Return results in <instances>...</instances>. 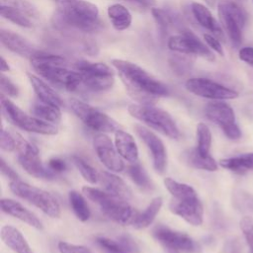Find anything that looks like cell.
Here are the masks:
<instances>
[{
  "label": "cell",
  "mask_w": 253,
  "mask_h": 253,
  "mask_svg": "<svg viewBox=\"0 0 253 253\" xmlns=\"http://www.w3.org/2000/svg\"><path fill=\"white\" fill-rule=\"evenodd\" d=\"M112 65L118 70L128 94L139 104L151 105L159 97L168 94L166 85L137 64L124 59H113Z\"/></svg>",
  "instance_id": "6da1fadb"
},
{
  "label": "cell",
  "mask_w": 253,
  "mask_h": 253,
  "mask_svg": "<svg viewBox=\"0 0 253 253\" xmlns=\"http://www.w3.org/2000/svg\"><path fill=\"white\" fill-rule=\"evenodd\" d=\"M30 61L38 74L65 90L75 91L82 86V74L66 68L67 62L60 55L38 50L31 56Z\"/></svg>",
  "instance_id": "7a4b0ae2"
},
{
  "label": "cell",
  "mask_w": 253,
  "mask_h": 253,
  "mask_svg": "<svg viewBox=\"0 0 253 253\" xmlns=\"http://www.w3.org/2000/svg\"><path fill=\"white\" fill-rule=\"evenodd\" d=\"M57 20L71 28L93 32L100 26L98 7L85 0H66L58 3Z\"/></svg>",
  "instance_id": "3957f363"
},
{
  "label": "cell",
  "mask_w": 253,
  "mask_h": 253,
  "mask_svg": "<svg viewBox=\"0 0 253 253\" xmlns=\"http://www.w3.org/2000/svg\"><path fill=\"white\" fill-rule=\"evenodd\" d=\"M82 192L87 199L97 204L110 219L121 224L131 223L134 219L133 210L127 200L89 186L83 187Z\"/></svg>",
  "instance_id": "277c9868"
},
{
  "label": "cell",
  "mask_w": 253,
  "mask_h": 253,
  "mask_svg": "<svg viewBox=\"0 0 253 253\" xmlns=\"http://www.w3.org/2000/svg\"><path fill=\"white\" fill-rule=\"evenodd\" d=\"M127 111L131 117L164 135L173 139L180 137V131L175 121L166 111L146 104H131Z\"/></svg>",
  "instance_id": "5b68a950"
},
{
  "label": "cell",
  "mask_w": 253,
  "mask_h": 253,
  "mask_svg": "<svg viewBox=\"0 0 253 253\" xmlns=\"http://www.w3.org/2000/svg\"><path fill=\"white\" fill-rule=\"evenodd\" d=\"M1 108L4 116L16 126L30 132L53 135L58 132V127L51 123L37 117H30L8 98L1 94Z\"/></svg>",
  "instance_id": "8992f818"
},
{
  "label": "cell",
  "mask_w": 253,
  "mask_h": 253,
  "mask_svg": "<svg viewBox=\"0 0 253 253\" xmlns=\"http://www.w3.org/2000/svg\"><path fill=\"white\" fill-rule=\"evenodd\" d=\"M9 186L16 196L28 201L48 216L53 218L60 216V206L48 192L21 180L11 181Z\"/></svg>",
  "instance_id": "52a82bcc"
},
{
  "label": "cell",
  "mask_w": 253,
  "mask_h": 253,
  "mask_svg": "<svg viewBox=\"0 0 253 253\" xmlns=\"http://www.w3.org/2000/svg\"><path fill=\"white\" fill-rule=\"evenodd\" d=\"M217 12L225 33L231 43L239 46L242 42V30L246 23V15L233 0H217Z\"/></svg>",
  "instance_id": "ba28073f"
},
{
  "label": "cell",
  "mask_w": 253,
  "mask_h": 253,
  "mask_svg": "<svg viewBox=\"0 0 253 253\" xmlns=\"http://www.w3.org/2000/svg\"><path fill=\"white\" fill-rule=\"evenodd\" d=\"M13 135L16 140V149L19 152L18 161L24 170L36 178L54 179L56 174L42 163L39 156V149L18 132H13Z\"/></svg>",
  "instance_id": "9c48e42d"
},
{
  "label": "cell",
  "mask_w": 253,
  "mask_h": 253,
  "mask_svg": "<svg viewBox=\"0 0 253 253\" xmlns=\"http://www.w3.org/2000/svg\"><path fill=\"white\" fill-rule=\"evenodd\" d=\"M70 108L85 126L99 132H116L121 125L107 114L77 99L70 100Z\"/></svg>",
  "instance_id": "30bf717a"
},
{
  "label": "cell",
  "mask_w": 253,
  "mask_h": 253,
  "mask_svg": "<svg viewBox=\"0 0 253 253\" xmlns=\"http://www.w3.org/2000/svg\"><path fill=\"white\" fill-rule=\"evenodd\" d=\"M153 236L172 253H200V244L187 233L159 225L153 229Z\"/></svg>",
  "instance_id": "8fae6325"
},
{
  "label": "cell",
  "mask_w": 253,
  "mask_h": 253,
  "mask_svg": "<svg viewBox=\"0 0 253 253\" xmlns=\"http://www.w3.org/2000/svg\"><path fill=\"white\" fill-rule=\"evenodd\" d=\"M207 118L219 126L223 133L229 139H238L241 130L235 123V115L232 108L223 102H211L205 108Z\"/></svg>",
  "instance_id": "7c38bea8"
},
{
  "label": "cell",
  "mask_w": 253,
  "mask_h": 253,
  "mask_svg": "<svg viewBox=\"0 0 253 253\" xmlns=\"http://www.w3.org/2000/svg\"><path fill=\"white\" fill-rule=\"evenodd\" d=\"M186 89L199 97L212 100H230L238 97V93L208 78L193 77L186 81Z\"/></svg>",
  "instance_id": "4fadbf2b"
},
{
  "label": "cell",
  "mask_w": 253,
  "mask_h": 253,
  "mask_svg": "<svg viewBox=\"0 0 253 253\" xmlns=\"http://www.w3.org/2000/svg\"><path fill=\"white\" fill-rule=\"evenodd\" d=\"M167 45L171 50L176 52L201 56L210 61L214 59L210 48L195 34L189 31L169 38Z\"/></svg>",
  "instance_id": "5bb4252c"
},
{
  "label": "cell",
  "mask_w": 253,
  "mask_h": 253,
  "mask_svg": "<svg viewBox=\"0 0 253 253\" xmlns=\"http://www.w3.org/2000/svg\"><path fill=\"white\" fill-rule=\"evenodd\" d=\"M93 145L98 158L107 169L113 172H121L124 170L125 164L122 160V156L107 134L103 132L98 133L94 137Z\"/></svg>",
  "instance_id": "9a60e30c"
},
{
  "label": "cell",
  "mask_w": 253,
  "mask_h": 253,
  "mask_svg": "<svg viewBox=\"0 0 253 253\" xmlns=\"http://www.w3.org/2000/svg\"><path fill=\"white\" fill-rule=\"evenodd\" d=\"M134 130L151 152L154 169L159 174H162L167 164V153L164 143L154 132L141 125H135Z\"/></svg>",
  "instance_id": "2e32d148"
},
{
  "label": "cell",
  "mask_w": 253,
  "mask_h": 253,
  "mask_svg": "<svg viewBox=\"0 0 253 253\" xmlns=\"http://www.w3.org/2000/svg\"><path fill=\"white\" fill-rule=\"evenodd\" d=\"M169 209L173 213L179 215L192 225L198 226L203 223L204 209L199 197L187 200L172 198Z\"/></svg>",
  "instance_id": "e0dca14e"
},
{
  "label": "cell",
  "mask_w": 253,
  "mask_h": 253,
  "mask_svg": "<svg viewBox=\"0 0 253 253\" xmlns=\"http://www.w3.org/2000/svg\"><path fill=\"white\" fill-rule=\"evenodd\" d=\"M0 206L2 211H4L5 213L26 222L32 227H35L37 229H42V223L38 218V216L34 212L26 209L19 202L12 199H2L0 201Z\"/></svg>",
  "instance_id": "ac0fdd59"
},
{
  "label": "cell",
  "mask_w": 253,
  "mask_h": 253,
  "mask_svg": "<svg viewBox=\"0 0 253 253\" xmlns=\"http://www.w3.org/2000/svg\"><path fill=\"white\" fill-rule=\"evenodd\" d=\"M96 243L105 253H137L139 251L137 243L127 234L121 235L117 239L98 237Z\"/></svg>",
  "instance_id": "d6986e66"
},
{
  "label": "cell",
  "mask_w": 253,
  "mask_h": 253,
  "mask_svg": "<svg viewBox=\"0 0 253 253\" xmlns=\"http://www.w3.org/2000/svg\"><path fill=\"white\" fill-rule=\"evenodd\" d=\"M0 41L8 49L24 57L31 58V56L38 51L28 40L11 31L1 30Z\"/></svg>",
  "instance_id": "ffe728a7"
},
{
  "label": "cell",
  "mask_w": 253,
  "mask_h": 253,
  "mask_svg": "<svg viewBox=\"0 0 253 253\" xmlns=\"http://www.w3.org/2000/svg\"><path fill=\"white\" fill-rule=\"evenodd\" d=\"M115 146L119 154L126 161L130 164L138 161V149L136 142L130 133L122 128L118 129L115 132Z\"/></svg>",
  "instance_id": "44dd1931"
},
{
  "label": "cell",
  "mask_w": 253,
  "mask_h": 253,
  "mask_svg": "<svg viewBox=\"0 0 253 253\" xmlns=\"http://www.w3.org/2000/svg\"><path fill=\"white\" fill-rule=\"evenodd\" d=\"M98 181L103 186L104 190L110 194H113L115 196L121 197L126 200L130 199L132 196L131 190L125 183V181L111 172H107V171L99 172Z\"/></svg>",
  "instance_id": "7402d4cb"
},
{
  "label": "cell",
  "mask_w": 253,
  "mask_h": 253,
  "mask_svg": "<svg viewBox=\"0 0 253 253\" xmlns=\"http://www.w3.org/2000/svg\"><path fill=\"white\" fill-rule=\"evenodd\" d=\"M191 10L192 13L197 20V22L208 31L211 32L214 36L217 37V39H224L223 32L219 24L216 22L211 11L203 4L193 2L191 4Z\"/></svg>",
  "instance_id": "603a6c76"
},
{
  "label": "cell",
  "mask_w": 253,
  "mask_h": 253,
  "mask_svg": "<svg viewBox=\"0 0 253 253\" xmlns=\"http://www.w3.org/2000/svg\"><path fill=\"white\" fill-rule=\"evenodd\" d=\"M1 238L16 253H34L22 233L12 225H4L1 228Z\"/></svg>",
  "instance_id": "cb8c5ba5"
},
{
  "label": "cell",
  "mask_w": 253,
  "mask_h": 253,
  "mask_svg": "<svg viewBox=\"0 0 253 253\" xmlns=\"http://www.w3.org/2000/svg\"><path fill=\"white\" fill-rule=\"evenodd\" d=\"M28 77L39 100L57 107H61L63 105L60 96L43 80L34 74H28Z\"/></svg>",
  "instance_id": "d4e9b609"
},
{
  "label": "cell",
  "mask_w": 253,
  "mask_h": 253,
  "mask_svg": "<svg viewBox=\"0 0 253 253\" xmlns=\"http://www.w3.org/2000/svg\"><path fill=\"white\" fill-rule=\"evenodd\" d=\"M219 165L234 173L243 174L253 170V152L239 154L237 156L222 158L219 160Z\"/></svg>",
  "instance_id": "484cf974"
},
{
  "label": "cell",
  "mask_w": 253,
  "mask_h": 253,
  "mask_svg": "<svg viewBox=\"0 0 253 253\" xmlns=\"http://www.w3.org/2000/svg\"><path fill=\"white\" fill-rule=\"evenodd\" d=\"M162 205L163 199L161 197L153 198L149 205L146 207V209L139 214L135 215L134 219L131 222L132 226L136 229H142L149 226L159 212Z\"/></svg>",
  "instance_id": "4316f807"
},
{
  "label": "cell",
  "mask_w": 253,
  "mask_h": 253,
  "mask_svg": "<svg viewBox=\"0 0 253 253\" xmlns=\"http://www.w3.org/2000/svg\"><path fill=\"white\" fill-rule=\"evenodd\" d=\"M184 160L192 167L206 170V171H216L217 170V163L215 160L211 156H204L202 155L197 148H192L183 153Z\"/></svg>",
  "instance_id": "83f0119b"
},
{
  "label": "cell",
  "mask_w": 253,
  "mask_h": 253,
  "mask_svg": "<svg viewBox=\"0 0 253 253\" xmlns=\"http://www.w3.org/2000/svg\"><path fill=\"white\" fill-rule=\"evenodd\" d=\"M107 12L113 27L117 31H125L130 26L132 21L131 14L124 5L113 4L109 6Z\"/></svg>",
  "instance_id": "f1b7e54d"
},
{
  "label": "cell",
  "mask_w": 253,
  "mask_h": 253,
  "mask_svg": "<svg viewBox=\"0 0 253 253\" xmlns=\"http://www.w3.org/2000/svg\"><path fill=\"white\" fill-rule=\"evenodd\" d=\"M33 114L35 117L43 120L51 124H58L61 120L60 107H57L52 104L42 102L38 99L37 102L33 105Z\"/></svg>",
  "instance_id": "f546056e"
},
{
  "label": "cell",
  "mask_w": 253,
  "mask_h": 253,
  "mask_svg": "<svg viewBox=\"0 0 253 253\" xmlns=\"http://www.w3.org/2000/svg\"><path fill=\"white\" fill-rule=\"evenodd\" d=\"M163 182H164L165 188L168 190V192L172 195L174 199L187 200V199H194L198 197L197 192L190 185L180 183L178 181L173 180L170 177L165 178Z\"/></svg>",
  "instance_id": "4dcf8cb0"
},
{
  "label": "cell",
  "mask_w": 253,
  "mask_h": 253,
  "mask_svg": "<svg viewBox=\"0 0 253 253\" xmlns=\"http://www.w3.org/2000/svg\"><path fill=\"white\" fill-rule=\"evenodd\" d=\"M126 173L138 188L142 190H151L153 188V184L149 176L147 175L144 168L138 163V161L131 163L126 168Z\"/></svg>",
  "instance_id": "1f68e13d"
},
{
  "label": "cell",
  "mask_w": 253,
  "mask_h": 253,
  "mask_svg": "<svg viewBox=\"0 0 253 253\" xmlns=\"http://www.w3.org/2000/svg\"><path fill=\"white\" fill-rule=\"evenodd\" d=\"M75 70L83 75H113L111 67L103 62H90L87 60H79L74 64Z\"/></svg>",
  "instance_id": "d6a6232c"
},
{
  "label": "cell",
  "mask_w": 253,
  "mask_h": 253,
  "mask_svg": "<svg viewBox=\"0 0 253 253\" xmlns=\"http://www.w3.org/2000/svg\"><path fill=\"white\" fill-rule=\"evenodd\" d=\"M68 199L77 218L81 221H87L90 218L91 213L84 197L76 191H71L69 192Z\"/></svg>",
  "instance_id": "836d02e7"
},
{
  "label": "cell",
  "mask_w": 253,
  "mask_h": 253,
  "mask_svg": "<svg viewBox=\"0 0 253 253\" xmlns=\"http://www.w3.org/2000/svg\"><path fill=\"white\" fill-rule=\"evenodd\" d=\"M0 13L1 16L8 21L23 27V28H32L33 23L31 21V18H29L26 14H24L22 11L9 7V6H1L0 5Z\"/></svg>",
  "instance_id": "e575fe53"
},
{
  "label": "cell",
  "mask_w": 253,
  "mask_h": 253,
  "mask_svg": "<svg viewBox=\"0 0 253 253\" xmlns=\"http://www.w3.org/2000/svg\"><path fill=\"white\" fill-rule=\"evenodd\" d=\"M197 138H198V145L196 148L198 149V151L204 156L210 155V149L211 145V132L210 130V127L206 124L204 123L198 124Z\"/></svg>",
  "instance_id": "d590c367"
},
{
  "label": "cell",
  "mask_w": 253,
  "mask_h": 253,
  "mask_svg": "<svg viewBox=\"0 0 253 253\" xmlns=\"http://www.w3.org/2000/svg\"><path fill=\"white\" fill-rule=\"evenodd\" d=\"M73 164L76 166L82 177L91 184H96L99 180V173L88 163H86L81 157L73 155L71 157Z\"/></svg>",
  "instance_id": "8d00e7d4"
},
{
  "label": "cell",
  "mask_w": 253,
  "mask_h": 253,
  "mask_svg": "<svg viewBox=\"0 0 253 253\" xmlns=\"http://www.w3.org/2000/svg\"><path fill=\"white\" fill-rule=\"evenodd\" d=\"M0 5L16 8L26 14L29 18L36 19L39 17V11L36 6L26 0H0Z\"/></svg>",
  "instance_id": "74e56055"
},
{
  "label": "cell",
  "mask_w": 253,
  "mask_h": 253,
  "mask_svg": "<svg viewBox=\"0 0 253 253\" xmlns=\"http://www.w3.org/2000/svg\"><path fill=\"white\" fill-rule=\"evenodd\" d=\"M239 224L245 240L251 250V253H253V217L248 215L243 216Z\"/></svg>",
  "instance_id": "f35d334b"
},
{
  "label": "cell",
  "mask_w": 253,
  "mask_h": 253,
  "mask_svg": "<svg viewBox=\"0 0 253 253\" xmlns=\"http://www.w3.org/2000/svg\"><path fill=\"white\" fill-rule=\"evenodd\" d=\"M0 88L1 93L9 97H17L19 94L18 87L3 73L0 75Z\"/></svg>",
  "instance_id": "ab89813d"
},
{
  "label": "cell",
  "mask_w": 253,
  "mask_h": 253,
  "mask_svg": "<svg viewBox=\"0 0 253 253\" xmlns=\"http://www.w3.org/2000/svg\"><path fill=\"white\" fill-rule=\"evenodd\" d=\"M0 137V146L3 150L10 152L16 149V140L13 133H10L8 130L2 127Z\"/></svg>",
  "instance_id": "60d3db41"
},
{
  "label": "cell",
  "mask_w": 253,
  "mask_h": 253,
  "mask_svg": "<svg viewBox=\"0 0 253 253\" xmlns=\"http://www.w3.org/2000/svg\"><path fill=\"white\" fill-rule=\"evenodd\" d=\"M151 14L161 29L166 30L171 24V19L164 10L160 8H151Z\"/></svg>",
  "instance_id": "b9f144b4"
},
{
  "label": "cell",
  "mask_w": 253,
  "mask_h": 253,
  "mask_svg": "<svg viewBox=\"0 0 253 253\" xmlns=\"http://www.w3.org/2000/svg\"><path fill=\"white\" fill-rule=\"evenodd\" d=\"M58 249L60 253H92L87 247L83 245L71 244L64 241H60L58 243Z\"/></svg>",
  "instance_id": "7bdbcfd3"
},
{
  "label": "cell",
  "mask_w": 253,
  "mask_h": 253,
  "mask_svg": "<svg viewBox=\"0 0 253 253\" xmlns=\"http://www.w3.org/2000/svg\"><path fill=\"white\" fill-rule=\"evenodd\" d=\"M236 200H237L238 205L241 208L253 212V194L244 192V191H240L237 194Z\"/></svg>",
  "instance_id": "ee69618b"
},
{
  "label": "cell",
  "mask_w": 253,
  "mask_h": 253,
  "mask_svg": "<svg viewBox=\"0 0 253 253\" xmlns=\"http://www.w3.org/2000/svg\"><path fill=\"white\" fill-rule=\"evenodd\" d=\"M204 40L207 42L208 46L211 47L212 50H214L215 52H217L219 55L223 56V48L221 46L220 42L218 41V39H216L214 36L210 35V34H205L204 35Z\"/></svg>",
  "instance_id": "f6af8a7d"
},
{
  "label": "cell",
  "mask_w": 253,
  "mask_h": 253,
  "mask_svg": "<svg viewBox=\"0 0 253 253\" xmlns=\"http://www.w3.org/2000/svg\"><path fill=\"white\" fill-rule=\"evenodd\" d=\"M47 167L55 174L57 173H61L64 172L67 169V165L65 163L64 160L57 158V157H53L50 158L47 162Z\"/></svg>",
  "instance_id": "bcb514c9"
},
{
  "label": "cell",
  "mask_w": 253,
  "mask_h": 253,
  "mask_svg": "<svg viewBox=\"0 0 253 253\" xmlns=\"http://www.w3.org/2000/svg\"><path fill=\"white\" fill-rule=\"evenodd\" d=\"M224 253H243L239 240L235 237L227 239L224 243Z\"/></svg>",
  "instance_id": "7dc6e473"
},
{
  "label": "cell",
  "mask_w": 253,
  "mask_h": 253,
  "mask_svg": "<svg viewBox=\"0 0 253 253\" xmlns=\"http://www.w3.org/2000/svg\"><path fill=\"white\" fill-rule=\"evenodd\" d=\"M1 165H0V169L3 175H5L7 178H9L11 181H15V180H19V176L18 174L5 162V160L3 158H1L0 161Z\"/></svg>",
  "instance_id": "c3c4849f"
},
{
  "label": "cell",
  "mask_w": 253,
  "mask_h": 253,
  "mask_svg": "<svg viewBox=\"0 0 253 253\" xmlns=\"http://www.w3.org/2000/svg\"><path fill=\"white\" fill-rule=\"evenodd\" d=\"M239 59L253 66V47L246 46L239 50Z\"/></svg>",
  "instance_id": "681fc988"
},
{
  "label": "cell",
  "mask_w": 253,
  "mask_h": 253,
  "mask_svg": "<svg viewBox=\"0 0 253 253\" xmlns=\"http://www.w3.org/2000/svg\"><path fill=\"white\" fill-rule=\"evenodd\" d=\"M126 1H128V2H132V3H135L139 6H142V7H149V8H152L154 5H155V0H126Z\"/></svg>",
  "instance_id": "f907efd6"
},
{
  "label": "cell",
  "mask_w": 253,
  "mask_h": 253,
  "mask_svg": "<svg viewBox=\"0 0 253 253\" xmlns=\"http://www.w3.org/2000/svg\"><path fill=\"white\" fill-rule=\"evenodd\" d=\"M10 69L7 61L5 60V58L3 56H1V61H0V70L2 72H5V71H8Z\"/></svg>",
  "instance_id": "816d5d0a"
},
{
  "label": "cell",
  "mask_w": 253,
  "mask_h": 253,
  "mask_svg": "<svg viewBox=\"0 0 253 253\" xmlns=\"http://www.w3.org/2000/svg\"><path fill=\"white\" fill-rule=\"evenodd\" d=\"M54 1H56V2H57V4H58V3H60V2H63V1H66V0H54Z\"/></svg>",
  "instance_id": "f5cc1de1"
}]
</instances>
